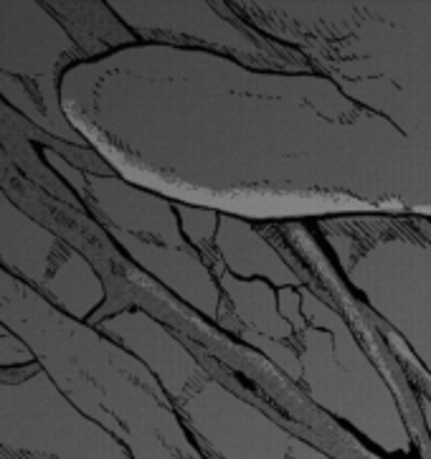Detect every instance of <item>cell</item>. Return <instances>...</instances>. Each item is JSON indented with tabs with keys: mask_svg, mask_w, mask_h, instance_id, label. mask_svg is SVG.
<instances>
[{
	"mask_svg": "<svg viewBox=\"0 0 431 459\" xmlns=\"http://www.w3.org/2000/svg\"><path fill=\"white\" fill-rule=\"evenodd\" d=\"M61 109L130 186L267 223L431 219V3H155Z\"/></svg>",
	"mask_w": 431,
	"mask_h": 459,
	"instance_id": "cell-1",
	"label": "cell"
},
{
	"mask_svg": "<svg viewBox=\"0 0 431 459\" xmlns=\"http://www.w3.org/2000/svg\"><path fill=\"white\" fill-rule=\"evenodd\" d=\"M69 23L61 3H0V97L44 133L90 150L61 109V76L137 39L115 13L99 26Z\"/></svg>",
	"mask_w": 431,
	"mask_h": 459,
	"instance_id": "cell-2",
	"label": "cell"
},
{
	"mask_svg": "<svg viewBox=\"0 0 431 459\" xmlns=\"http://www.w3.org/2000/svg\"><path fill=\"white\" fill-rule=\"evenodd\" d=\"M0 459H130L117 434L84 414L36 363L21 381H0Z\"/></svg>",
	"mask_w": 431,
	"mask_h": 459,
	"instance_id": "cell-3",
	"label": "cell"
},
{
	"mask_svg": "<svg viewBox=\"0 0 431 459\" xmlns=\"http://www.w3.org/2000/svg\"><path fill=\"white\" fill-rule=\"evenodd\" d=\"M0 264L23 280L48 305L66 312L76 323H90L105 305L107 287L99 272L61 241L54 231L36 223L0 188Z\"/></svg>",
	"mask_w": 431,
	"mask_h": 459,
	"instance_id": "cell-4",
	"label": "cell"
},
{
	"mask_svg": "<svg viewBox=\"0 0 431 459\" xmlns=\"http://www.w3.org/2000/svg\"><path fill=\"white\" fill-rule=\"evenodd\" d=\"M39 363L26 341H21L11 327L0 320V370H30Z\"/></svg>",
	"mask_w": 431,
	"mask_h": 459,
	"instance_id": "cell-5",
	"label": "cell"
}]
</instances>
